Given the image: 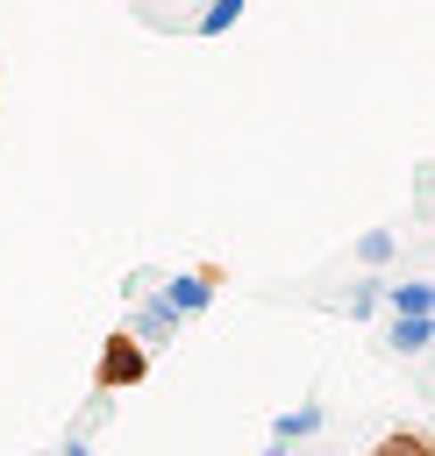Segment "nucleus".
Masks as SVG:
<instances>
[{
	"label": "nucleus",
	"mask_w": 435,
	"mask_h": 456,
	"mask_svg": "<svg viewBox=\"0 0 435 456\" xmlns=\"http://www.w3.org/2000/svg\"><path fill=\"white\" fill-rule=\"evenodd\" d=\"M150 378V349L135 335H107L100 342V363H93V385L100 392H121V385H143Z\"/></svg>",
	"instance_id": "f257e3e1"
},
{
	"label": "nucleus",
	"mask_w": 435,
	"mask_h": 456,
	"mask_svg": "<svg viewBox=\"0 0 435 456\" xmlns=\"http://www.w3.org/2000/svg\"><path fill=\"white\" fill-rule=\"evenodd\" d=\"M207 299H214V271H185V278L164 285V306H171V314H200Z\"/></svg>",
	"instance_id": "f03ea898"
},
{
	"label": "nucleus",
	"mask_w": 435,
	"mask_h": 456,
	"mask_svg": "<svg viewBox=\"0 0 435 456\" xmlns=\"http://www.w3.org/2000/svg\"><path fill=\"white\" fill-rule=\"evenodd\" d=\"M378 299H385L392 314H428V306H435V285H428V278H399V285H378Z\"/></svg>",
	"instance_id": "7ed1b4c3"
},
{
	"label": "nucleus",
	"mask_w": 435,
	"mask_h": 456,
	"mask_svg": "<svg viewBox=\"0 0 435 456\" xmlns=\"http://www.w3.org/2000/svg\"><path fill=\"white\" fill-rule=\"evenodd\" d=\"M178 321H185V314H171V306H164V292H157V299L135 314V328H128V335L150 349V342H171V328H178Z\"/></svg>",
	"instance_id": "20e7f679"
},
{
	"label": "nucleus",
	"mask_w": 435,
	"mask_h": 456,
	"mask_svg": "<svg viewBox=\"0 0 435 456\" xmlns=\"http://www.w3.org/2000/svg\"><path fill=\"white\" fill-rule=\"evenodd\" d=\"M428 342H435L428 314H392V349L399 356H428Z\"/></svg>",
	"instance_id": "39448f33"
},
{
	"label": "nucleus",
	"mask_w": 435,
	"mask_h": 456,
	"mask_svg": "<svg viewBox=\"0 0 435 456\" xmlns=\"http://www.w3.org/2000/svg\"><path fill=\"white\" fill-rule=\"evenodd\" d=\"M314 428H321V406H292V413H278V420H271V435H278V442H307Z\"/></svg>",
	"instance_id": "423d86ee"
},
{
	"label": "nucleus",
	"mask_w": 435,
	"mask_h": 456,
	"mask_svg": "<svg viewBox=\"0 0 435 456\" xmlns=\"http://www.w3.org/2000/svg\"><path fill=\"white\" fill-rule=\"evenodd\" d=\"M235 14H242V0H207L193 28H200V36H221V28H235Z\"/></svg>",
	"instance_id": "0eeeda50"
},
{
	"label": "nucleus",
	"mask_w": 435,
	"mask_h": 456,
	"mask_svg": "<svg viewBox=\"0 0 435 456\" xmlns=\"http://www.w3.org/2000/svg\"><path fill=\"white\" fill-rule=\"evenodd\" d=\"M371 456H428V435H385Z\"/></svg>",
	"instance_id": "6e6552de"
},
{
	"label": "nucleus",
	"mask_w": 435,
	"mask_h": 456,
	"mask_svg": "<svg viewBox=\"0 0 435 456\" xmlns=\"http://www.w3.org/2000/svg\"><path fill=\"white\" fill-rule=\"evenodd\" d=\"M357 256H364V264H385V256H392V235H364Z\"/></svg>",
	"instance_id": "1a4fd4ad"
},
{
	"label": "nucleus",
	"mask_w": 435,
	"mask_h": 456,
	"mask_svg": "<svg viewBox=\"0 0 435 456\" xmlns=\"http://www.w3.org/2000/svg\"><path fill=\"white\" fill-rule=\"evenodd\" d=\"M264 456H285V442H278V449H264Z\"/></svg>",
	"instance_id": "9d476101"
}]
</instances>
